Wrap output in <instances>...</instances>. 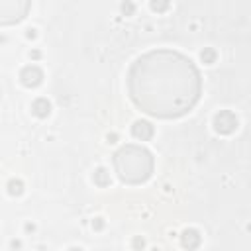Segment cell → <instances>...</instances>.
I'll list each match as a JSON object with an SVG mask.
<instances>
[{"instance_id":"13","label":"cell","mask_w":251,"mask_h":251,"mask_svg":"<svg viewBox=\"0 0 251 251\" xmlns=\"http://www.w3.org/2000/svg\"><path fill=\"white\" fill-rule=\"evenodd\" d=\"M133 245H135V247H139V245L143 247V241H141V239H135V241H133Z\"/></svg>"},{"instance_id":"8","label":"cell","mask_w":251,"mask_h":251,"mask_svg":"<svg viewBox=\"0 0 251 251\" xmlns=\"http://www.w3.org/2000/svg\"><path fill=\"white\" fill-rule=\"evenodd\" d=\"M31 112L37 118H47L49 112H51V104L47 102V98H35L33 104H31Z\"/></svg>"},{"instance_id":"1","label":"cell","mask_w":251,"mask_h":251,"mask_svg":"<svg viewBox=\"0 0 251 251\" xmlns=\"http://www.w3.org/2000/svg\"><path fill=\"white\" fill-rule=\"evenodd\" d=\"M127 94L143 114L159 120H176L198 104L202 76L192 59L180 51L153 49L131 63Z\"/></svg>"},{"instance_id":"3","label":"cell","mask_w":251,"mask_h":251,"mask_svg":"<svg viewBox=\"0 0 251 251\" xmlns=\"http://www.w3.org/2000/svg\"><path fill=\"white\" fill-rule=\"evenodd\" d=\"M31 4L27 0H0V25H12L22 22Z\"/></svg>"},{"instance_id":"9","label":"cell","mask_w":251,"mask_h":251,"mask_svg":"<svg viewBox=\"0 0 251 251\" xmlns=\"http://www.w3.org/2000/svg\"><path fill=\"white\" fill-rule=\"evenodd\" d=\"M94 182L98 184V186H108L110 184V173L106 171V169H98L96 173H94Z\"/></svg>"},{"instance_id":"4","label":"cell","mask_w":251,"mask_h":251,"mask_svg":"<svg viewBox=\"0 0 251 251\" xmlns=\"http://www.w3.org/2000/svg\"><path fill=\"white\" fill-rule=\"evenodd\" d=\"M214 129L222 135H229L237 129V116L231 110H222L214 116Z\"/></svg>"},{"instance_id":"14","label":"cell","mask_w":251,"mask_h":251,"mask_svg":"<svg viewBox=\"0 0 251 251\" xmlns=\"http://www.w3.org/2000/svg\"><path fill=\"white\" fill-rule=\"evenodd\" d=\"M69 251H80V249H76V247H73V249H69Z\"/></svg>"},{"instance_id":"7","label":"cell","mask_w":251,"mask_h":251,"mask_svg":"<svg viewBox=\"0 0 251 251\" xmlns=\"http://www.w3.org/2000/svg\"><path fill=\"white\" fill-rule=\"evenodd\" d=\"M200 241H202L200 233H198L196 229H192V227H190V229H184L182 235H180V243H182V247L188 249V251L196 249V247L200 245Z\"/></svg>"},{"instance_id":"10","label":"cell","mask_w":251,"mask_h":251,"mask_svg":"<svg viewBox=\"0 0 251 251\" xmlns=\"http://www.w3.org/2000/svg\"><path fill=\"white\" fill-rule=\"evenodd\" d=\"M214 59H216V51L214 49H204L202 51V61L204 63H214Z\"/></svg>"},{"instance_id":"6","label":"cell","mask_w":251,"mask_h":251,"mask_svg":"<svg viewBox=\"0 0 251 251\" xmlns=\"http://www.w3.org/2000/svg\"><path fill=\"white\" fill-rule=\"evenodd\" d=\"M155 133V127L151 126V122H145V120H137L133 126H131V135L139 141H149Z\"/></svg>"},{"instance_id":"5","label":"cell","mask_w":251,"mask_h":251,"mask_svg":"<svg viewBox=\"0 0 251 251\" xmlns=\"http://www.w3.org/2000/svg\"><path fill=\"white\" fill-rule=\"evenodd\" d=\"M20 80L24 86L27 88H35L43 82V71L37 67V65H27L20 71Z\"/></svg>"},{"instance_id":"12","label":"cell","mask_w":251,"mask_h":251,"mask_svg":"<svg viewBox=\"0 0 251 251\" xmlns=\"http://www.w3.org/2000/svg\"><path fill=\"white\" fill-rule=\"evenodd\" d=\"M151 8H153V10H165V8H167V4H157V2H151Z\"/></svg>"},{"instance_id":"11","label":"cell","mask_w":251,"mask_h":251,"mask_svg":"<svg viewBox=\"0 0 251 251\" xmlns=\"http://www.w3.org/2000/svg\"><path fill=\"white\" fill-rule=\"evenodd\" d=\"M10 194H22V182L20 180L10 182Z\"/></svg>"},{"instance_id":"2","label":"cell","mask_w":251,"mask_h":251,"mask_svg":"<svg viewBox=\"0 0 251 251\" xmlns=\"http://www.w3.org/2000/svg\"><path fill=\"white\" fill-rule=\"evenodd\" d=\"M114 171L124 184H141L153 175V155L143 145L127 143L114 153Z\"/></svg>"}]
</instances>
